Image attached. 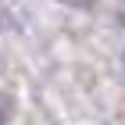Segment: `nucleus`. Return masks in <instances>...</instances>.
Segmentation results:
<instances>
[{
	"instance_id": "obj_1",
	"label": "nucleus",
	"mask_w": 125,
	"mask_h": 125,
	"mask_svg": "<svg viewBox=\"0 0 125 125\" xmlns=\"http://www.w3.org/2000/svg\"><path fill=\"white\" fill-rule=\"evenodd\" d=\"M0 125H4V115H0Z\"/></svg>"
}]
</instances>
